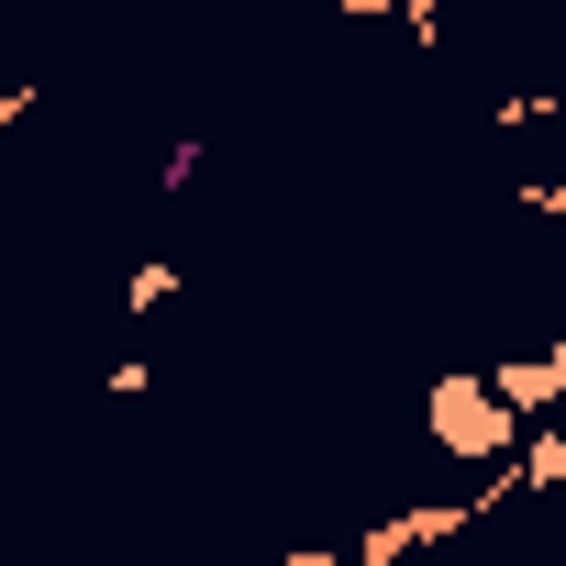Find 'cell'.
<instances>
[{
	"mask_svg": "<svg viewBox=\"0 0 566 566\" xmlns=\"http://www.w3.org/2000/svg\"><path fill=\"white\" fill-rule=\"evenodd\" d=\"M511 433H522V422H511V400H500L489 378H444V389H433V444H444V455L500 467V455H511Z\"/></svg>",
	"mask_w": 566,
	"mask_h": 566,
	"instance_id": "1",
	"label": "cell"
}]
</instances>
